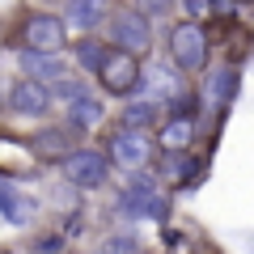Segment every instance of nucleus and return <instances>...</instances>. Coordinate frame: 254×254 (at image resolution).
Returning a JSON list of instances; mask_svg holds the SVG:
<instances>
[{
  "label": "nucleus",
  "instance_id": "aec40b11",
  "mask_svg": "<svg viewBox=\"0 0 254 254\" xmlns=\"http://www.w3.org/2000/svg\"><path fill=\"white\" fill-rule=\"evenodd\" d=\"M47 93H51V98H64V102H76V98H85V93H89V85L76 81V76L68 72V76H60V81H55Z\"/></svg>",
  "mask_w": 254,
  "mask_h": 254
},
{
  "label": "nucleus",
  "instance_id": "39448f33",
  "mask_svg": "<svg viewBox=\"0 0 254 254\" xmlns=\"http://www.w3.org/2000/svg\"><path fill=\"white\" fill-rule=\"evenodd\" d=\"M93 76H98L102 89L115 93V98H131V93L144 85V68H140V60H136V55H127V51H115V47L106 51V60H102V68Z\"/></svg>",
  "mask_w": 254,
  "mask_h": 254
},
{
  "label": "nucleus",
  "instance_id": "412c9836",
  "mask_svg": "<svg viewBox=\"0 0 254 254\" xmlns=\"http://www.w3.org/2000/svg\"><path fill=\"white\" fill-rule=\"evenodd\" d=\"M34 254H68V237L64 233H43L34 242Z\"/></svg>",
  "mask_w": 254,
  "mask_h": 254
},
{
  "label": "nucleus",
  "instance_id": "b1692460",
  "mask_svg": "<svg viewBox=\"0 0 254 254\" xmlns=\"http://www.w3.org/2000/svg\"><path fill=\"white\" fill-rule=\"evenodd\" d=\"M174 4H178V0H140L136 13H144V17H165V13H174Z\"/></svg>",
  "mask_w": 254,
  "mask_h": 254
},
{
  "label": "nucleus",
  "instance_id": "20e7f679",
  "mask_svg": "<svg viewBox=\"0 0 254 254\" xmlns=\"http://www.w3.org/2000/svg\"><path fill=\"white\" fill-rule=\"evenodd\" d=\"M106 26H110V47L115 51H127V55L140 60V51L153 47V21L136 9H115L106 17Z\"/></svg>",
  "mask_w": 254,
  "mask_h": 254
},
{
  "label": "nucleus",
  "instance_id": "2eb2a0df",
  "mask_svg": "<svg viewBox=\"0 0 254 254\" xmlns=\"http://www.w3.org/2000/svg\"><path fill=\"white\" fill-rule=\"evenodd\" d=\"M34 212H38V203L30 199V195H21L9 178H0V216L13 220V225H30Z\"/></svg>",
  "mask_w": 254,
  "mask_h": 254
},
{
  "label": "nucleus",
  "instance_id": "393cba45",
  "mask_svg": "<svg viewBox=\"0 0 254 254\" xmlns=\"http://www.w3.org/2000/svg\"><path fill=\"white\" fill-rule=\"evenodd\" d=\"M237 4H246V0H237Z\"/></svg>",
  "mask_w": 254,
  "mask_h": 254
},
{
  "label": "nucleus",
  "instance_id": "4468645a",
  "mask_svg": "<svg viewBox=\"0 0 254 254\" xmlns=\"http://www.w3.org/2000/svg\"><path fill=\"white\" fill-rule=\"evenodd\" d=\"M21 68H26V81L43 85V89H51L60 76H68V64H64L60 55H30V51H21Z\"/></svg>",
  "mask_w": 254,
  "mask_h": 254
},
{
  "label": "nucleus",
  "instance_id": "f03ea898",
  "mask_svg": "<svg viewBox=\"0 0 254 254\" xmlns=\"http://www.w3.org/2000/svg\"><path fill=\"white\" fill-rule=\"evenodd\" d=\"M115 208L131 220H165L170 216V199H165V190L157 187L153 178H131L123 190H119Z\"/></svg>",
  "mask_w": 254,
  "mask_h": 254
},
{
  "label": "nucleus",
  "instance_id": "ddd939ff",
  "mask_svg": "<svg viewBox=\"0 0 254 254\" xmlns=\"http://www.w3.org/2000/svg\"><path fill=\"white\" fill-rule=\"evenodd\" d=\"M161 123V106L153 98H131L123 110H119V131H140L148 136V127Z\"/></svg>",
  "mask_w": 254,
  "mask_h": 254
},
{
  "label": "nucleus",
  "instance_id": "9d476101",
  "mask_svg": "<svg viewBox=\"0 0 254 254\" xmlns=\"http://www.w3.org/2000/svg\"><path fill=\"white\" fill-rule=\"evenodd\" d=\"M64 13L68 17H60L64 26H76V30H98L106 26V17L115 13V0H64Z\"/></svg>",
  "mask_w": 254,
  "mask_h": 254
},
{
  "label": "nucleus",
  "instance_id": "4be33fe9",
  "mask_svg": "<svg viewBox=\"0 0 254 254\" xmlns=\"http://www.w3.org/2000/svg\"><path fill=\"white\" fill-rule=\"evenodd\" d=\"M98 254H140V250H136V242H131V237H106Z\"/></svg>",
  "mask_w": 254,
  "mask_h": 254
},
{
  "label": "nucleus",
  "instance_id": "1a4fd4ad",
  "mask_svg": "<svg viewBox=\"0 0 254 254\" xmlns=\"http://www.w3.org/2000/svg\"><path fill=\"white\" fill-rule=\"evenodd\" d=\"M9 110L13 115H26V119H43L47 110H51V93L43 89V85H34V81H13L9 85Z\"/></svg>",
  "mask_w": 254,
  "mask_h": 254
},
{
  "label": "nucleus",
  "instance_id": "a211bd4d",
  "mask_svg": "<svg viewBox=\"0 0 254 254\" xmlns=\"http://www.w3.org/2000/svg\"><path fill=\"white\" fill-rule=\"evenodd\" d=\"M182 93H187V81H178L170 68H153V72H148V98H153L157 106H161V102H178Z\"/></svg>",
  "mask_w": 254,
  "mask_h": 254
},
{
  "label": "nucleus",
  "instance_id": "f8f14e48",
  "mask_svg": "<svg viewBox=\"0 0 254 254\" xmlns=\"http://www.w3.org/2000/svg\"><path fill=\"white\" fill-rule=\"evenodd\" d=\"M195 174H199L195 153H161V165H157V187H190Z\"/></svg>",
  "mask_w": 254,
  "mask_h": 254
},
{
  "label": "nucleus",
  "instance_id": "7ed1b4c3",
  "mask_svg": "<svg viewBox=\"0 0 254 254\" xmlns=\"http://www.w3.org/2000/svg\"><path fill=\"white\" fill-rule=\"evenodd\" d=\"M68 47V26L60 13H26L21 21V51L30 55H64Z\"/></svg>",
  "mask_w": 254,
  "mask_h": 254
},
{
  "label": "nucleus",
  "instance_id": "9b49d317",
  "mask_svg": "<svg viewBox=\"0 0 254 254\" xmlns=\"http://www.w3.org/2000/svg\"><path fill=\"white\" fill-rule=\"evenodd\" d=\"M76 131L72 127H47V131H38L34 140H30V153L38 157V161H64L68 153H76Z\"/></svg>",
  "mask_w": 254,
  "mask_h": 254
},
{
  "label": "nucleus",
  "instance_id": "5701e85b",
  "mask_svg": "<svg viewBox=\"0 0 254 254\" xmlns=\"http://www.w3.org/2000/svg\"><path fill=\"white\" fill-rule=\"evenodd\" d=\"M187 4V21L203 26V17H212V0H182Z\"/></svg>",
  "mask_w": 254,
  "mask_h": 254
},
{
  "label": "nucleus",
  "instance_id": "6e6552de",
  "mask_svg": "<svg viewBox=\"0 0 254 254\" xmlns=\"http://www.w3.org/2000/svg\"><path fill=\"white\" fill-rule=\"evenodd\" d=\"M195 148V119L170 115L157 123V153H190Z\"/></svg>",
  "mask_w": 254,
  "mask_h": 254
},
{
  "label": "nucleus",
  "instance_id": "dca6fc26",
  "mask_svg": "<svg viewBox=\"0 0 254 254\" xmlns=\"http://www.w3.org/2000/svg\"><path fill=\"white\" fill-rule=\"evenodd\" d=\"M102 115H106V110H102V102L93 98V93H85V98L68 102V127H72L76 136H81V131H93V127L102 123Z\"/></svg>",
  "mask_w": 254,
  "mask_h": 254
},
{
  "label": "nucleus",
  "instance_id": "423d86ee",
  "mask_svg": "<svg viewBox=\"0 0 254 254\" xmlns=\"http://www.w3.org/2000/svg\"><path fill=\"white\" fill-rule=\"evenodd\" d=\"M106 148H110L106 165H115V170H123V174H144L148 165H153V157H157L153 136H140V131H115Z\"/></svg>",
  "mask_w": 254,
  "mask_h": 254
},
{
  "label": "nucleus",
  "instance_id": "6ab92c4d",
  "mask_svg": "<svg viewBox=\"0 0 254 254\" xmlns=\"http://www.w3.org/2000/svg\"><path fill=\"white\" fill-rule=\"evenodd\" d=\"M106 51L110 47L102 43V38H81V43H76V64H81L85 72H98L102 60H106Z\"/></svg>",
  "mask_w": 254,
  "mask_h": 254
},
{
  "label": "nucleus",
  "instance_id": "f3484780",
  "mask_svg": "<svg viewBox=\"0 0 254 254\" xmlns=\"http://www.w3.org/2000/svg\"><path fill=\"white\" fill-rule=\"evenodd\" d=\"M203 98H208V106L225 110L229 102L237 98V68H220V72H212L208 85H203Z\"/></svg>",
  "mask_w": 254,
  "mask_h": 254
},
{
  "label": "nucleus",
  "instance_id": "0eeeda50",
  "mask_svg": "<svg viewBox=\"0 0 254 254\" xmlns=\"http://www.w3.org/2000/svg\"><path fill=\"white\" fill-rule=\"evenodd\" d=\"M60 170H64V182L76 187V190H98L110 178L106 153H98V148H76V153H68L60 161Z\"/></svg>",
  "mask_w": 254,
  "mask_h": 254
},
{
  "label": "nucleus",
  "instance_id": "f257e3e1",
  "mask_svg": "<svg viewBox=\"0 0 254 254\" xmlns=\"http://www.w3.org/2000/svg\"><path fill=\"white\" fill-rule=\"evenodd\" d=\"M208 60H212L208 30L195 26V21H178V26L170 30V64H174V72L199 76L203 68H208Z\"/></svg>",
  "mask_w": 254,
  "mask_h": 254
}]
</instances>
